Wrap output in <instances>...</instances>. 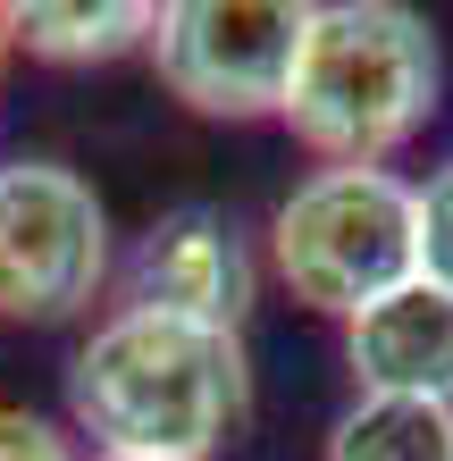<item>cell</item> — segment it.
I'll return each mask as SVG.
<instances>
[{
  "instance_id": "1",
  "label": "cell",
  "mask_w": 453,
  "mask_h": 461,
  "mask_svg": "<svg viewBox=\"0 0 453 461\" xmlns=\"http://www.w3.org/2000/svg\"><path fill=\"white\" fill-rule=\"evenodd\" d=\"M68 420L93 437V453L210 461L252 420L244 336L118 303L68 361Z\"/></svg>"
},
{
  "instance_id": "2",
  "label": "cell",
  "mask_w": 453,
  "mask_h": 461,
  "mask_svg": "<svg viewBox=\"0 0 453 461\" xmlns=\"http://www.w3.org/2000/svg\"><path fill=\"white\" fill-rule=\"evenodd\" d=\"M437 25L403 0H328L311 9L294 85H285V134L311 143L328 168H386L420 126L437 118Z\"/></svg>"
},
{
  "instance_id": "3",
  "label": "cell",
  "mask_w": 453,
  "mask_h": 461,
  "mask_svg": "<svg viewBox=\"0 0 453 461\" xmlns=\"http://www.w3.org/2000/svg\"><path fill=\"white\" fill-rule=\"evenodd\" d=\"M269 268L303 311L361 319L394 285L420 277V219L394 168H319L269 219Z\"/></svg>"
},
{
  "instance_id": "4",
  "label": "cell",
  "mask_w": 453,
  "mask_h": 461,
  "mask_svg": "<svg viewBox=\"0 0 453 461\" xmlns=\"http://www.w3.org/2000/svg\"><path fill=\"white\" fill-rule=\"evenodd\" d=\"M110 210L68 159H0V328H68L110 285Z\"/></svg>"
},
{
  "instance_id": "5",
  "label": "cell",
  "mask_w": 453,
  "mask_h": 461,
  "mask_svg": "<svg viewBox=\"0 0 453 461\" xmlns=\"http://www.w3.org/2000/svg\"><path fill=\"white\" fill-rule=\"evenodd\" d=\"M311 34V0H168L151 68L194 118H277Z\"/></svg>"
},
{
  "instance_id": "6",
  "label": "cell",
  "mask_w": 453,
  "mask_h": 461,
  "mask_svg": "<svg viewBox=\"0 0 453 461\" xmlns=\"http://www.w3.org/2000/svg\"><path fill=\"white\" fill-rule=\"evenodd\" d=\"M126 303L244 336V319L260 303V260H252V243H244V227H235L227 210L177 202V210H159L135 235V252H126Z\"/></svg>"
},
{
  "instance_id": "7",
  "label": "cell",
  "mask_w": 453,
  "mask_h": 461,
  "mask_svg": "<svg viewBox=\"0 0 453 461\" xmlns=\"http://www.w3.org/2000/svg\"><path fill=\"white\" fill-rule=\"evenodd\" d=\"M344 361L361 394H403V402H453V294L412 277L361 319H344Z\"/></svg>"
},
{
  "instance_id": "8",
  "label": "cell",
  "mask_w": 453,
  "mask_h": 461,
  "mask_svg": "<svg viewBox=\"0 0 453 461\" xmlns=\"http://www.w3.org/2000/svg\"><path fill=\"white\" fill-rule=\"evenodd\" d=\"M9 34H17L25 59L110 68V59H126V50H151L159 9H151V0H17Z\"/></svg>"
},
{
  "instance_id": "9",
  "label": "cell",
  "mask_w": 453,
  "mask_h": 461,
  "mask_svg": "<svg viewBox=\"0 0 453 461\" xmlns=\"http://www.w3.org/2000/svg\"><path fill=\"white\" fill-rule=\"evenodd\" d=\"M328 461H453V402L361 394L328 428Z\"/></svg>"
},
{
  "instance_id": "10",
  "label": "cell",
  "mask_w": 453,
  "mask_h": 461,
  "mask_svg": "<svg viewBox=\"0 0 453 461\" xmlns=\"http://www.w3.org/2000/svg\"><path fill=\"white\" fill-rule=\"evenodd\" d=\"M412 219H420V277L453 294V159L429 185H412Z\"/></svg>"
},
{
  "instance_id": "11",
  "label": "cell",
  "mask_w": 453,
  "mask_h": 461,
  "mask_svg": "<svg viewBox=\"0 0 453 461\" xmlns=\"http://www.w3.org/2000/svg\"><path fill=\"white\" fill-rule=\"evenodd\" d=\"M0 461H85V453H76V437L59 420L25 411V402H0Z\"/></svg>"
},
{
  "instance_id": "12",
  "label": "cell",
  "mask_w": 453,
  "mask_h": 461,
  "mask_svg": "<svg viewBox=\"0 0 453 461\" xmlns=\"http://www.w3.org/2000/svg\"><path fill=\"white\" fill-rule=\"evenodd\" d=\"M9 50H17V34H9V9H0V76H9Z\"/></svg>"
},
{
  "instance_id": "13",
  "label": "cell",
  "mask_w": 453,
  "mask_h": 461,
  "mask_svg": "<svg viewBox=\"0 0 453 461\" xmlns=\"http://www.w3.org/2000/svg\"><path fill=\"white\" fill-rule=\"evenodd\" d=\"M93 461H143V453H93Z\"/></svg>"
}]
</instances>
